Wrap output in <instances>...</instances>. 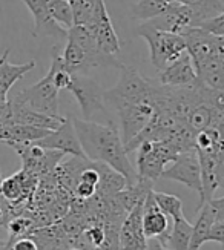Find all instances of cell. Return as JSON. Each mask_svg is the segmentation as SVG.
Listing matches in <instances>:
<instances>
[{
    "label": "cell",
    "instance_id": "cell-36",
    "mask_svg": "<svg viewBox=\"0 0 224 250\" xmlns=\"http://www.w3.org/2000/svg\"><path fill=\"white\" fill-rule=\"evenodd\" d=\"M2 180H3V178H2V173H0V183H2ZM3 200H5V198L2 197V193H0V201H3Z\"/></svg>",
    "mask_w": 224,
    "mask_h": 250
},
{
    "label": "cell",
    "instance_id": "cell-16",
    "mask_svg": "<svg viewBox=\"0 0 224 250\" xmlns=\"http://www.w3.org/2000/svg\"><path fill=\"white\" fill-rule=\"evenodd\" d=\"M34 17V37H56L66 40L68 31L56 23L48 11V0H22Z\"/></svg>",
    "mask_w": 224,
    "mask_h": 250
},
{
    "label": "cell",
    "instance_id": "cell-33",
    "mask_svg": "<svg viewBox=\"0 0 224 250\" xmlns=\"http://www.w3.org/2000/svg\"><path fill=\"white\" fill-rule=\"evenodd\" d=\"M11 250H40V246L34 236L26 235L17 238V241L11 243Z\"/></svg>",
    "mask_w": 224,
    "mask_h": 250
},
{
    "label": "cell",
    "instance_id": "cell-24",
    "mask_svg": "<svg viewBox=\"0 0 224 250\" xmlns=\"http://www.w3.org/2000/svg\"><path fill=\"white\" fill-rule=\"evenodd\" d=\"M61 63L69 74H86L89 71L88 59L84 51L74 43L72 40H66V46L61 52Z\"/></svg>",
    "mask_w": 224,
    "mask_h": 250
},
{
    "label": "cell",
    "instance_id": "cell-12",
    "mask_svg": "<svg viewBox=\"0 0 224 250\" xmlns=\"http://www.w3.org/2000/svg\"><path fill=\"white\" fill-rule=\"evenodd\" d=\"M143 201L127 212L119 230V250H147V240L142 227Z\"/></svg>",
    "mask_w": 224,
    "mask_h": 250
},
{
    "label": "cell",
    "instance_id": "cell-1",
    "mask_svg": "<svg viewBox=\"0 0 224 250\" xmlns=\"http://www.w3.org/2000/svg\"><path fill=\"white\" fill-rule=\"evenodd\" d=\"M71 120L84 157L91 161L104 163L122 173L126 180V186H132L137 183V172L127 158L120 130L112 122L100 125L91 120H79V118H71Z\"/></svg>",
    "mask_w": 224,
    "mask_h": 250
},
{
    "label": "cell",
    "instance_id": "cell-14",
    "mask_svg": "<svg viewBox=\"0 0 224 250\" xmlns=\"http://www.w3.org/2000/svg\"><path fill=\"white\" fill-rule=\"evenodd\" d=\"M144 23L158 31L181 34L186 28L194 26V17H192V11L187 6L181 5L177 0H174V2H170L167 5L166 11L162 16L147 20Z\"/></svg>",
    "mask_w": 224,
    "mask_h": 250
},
{
    "label": "cell",
    "instance_id": "cell-18",
    "mask_svg": "<svg viewBox=\"0 0 224 250\" xmlns=\"http://www.w3.org/2000/svg\"><path fill=\"white\" fill-rule=\"evenodd\" d=\"M9 109H11V123L13 125H26L41 127L48 130H56L65 120V117H49L45 114H40L37 111L29 109L28 106L16 103L14 100H8Z\"/></svg>",
    "mask_w": 224,
    "mask_h": 250
},
{
    "label": "cell",
    "instance_id": "cell-23",
    "mask_svg": "<svg viewBox=\"0 0 224 250\" xmlns=\"http://www.w3.org/2000/svg\"><path fill=\"white\" fill-rule=\"evenodd\" d=\"M195 213H197V221H195V224H192L189 250H200V247L203 244L207 243L209 229H210L212 223L215 221V216H213L207 203L203 204Z\"/></svg>",
    "mask_w": 224,
    "mask_h": 250
},
{
    "label": "cell",
    "instance_id": "cell-37",
    "mask_svg": "<svg viewBox=\"0 0 224 250\" xmlns=\"http://www.w3.org/2000/svg\"><path fill=\"white\" fill-rule=\"evenodd\" d=\"M5 246H6V243H3L2 240H0V249H3Z\"/></svg>",
    "mask_w": 224,
    "mask_h": 250
},
{
    "label": "cell",
    "instance_id": "cell-8",
    "mask_svg": "<svg viewBox=\"0 0 224 250\" xmlns=\"http://www.w3.org/2000/svg\"><path fill=\"white\" fill-rule=\"evenodd\" d=\"M68 91L76 97L83 114V120H89L95 112H104V91L92 79L83 74H72Z\"/></svg>",
    "mask_w": 224,
    "mask_h": 250
},
{
    "label": "cell",
    "instance_id": "cell-39",
    "mask_svg": "<svg viewBox=\"0 0 224 250\" xmlns=\"http://www.w3.org/2000/svg\"><path fill=\"white\" fill-rule=\"evenodd\" d=\"M163 249H164V250H172V249H167V247H163Z\"/></svg>",
    "mask_w": 224,
    "mask_h": 250
},
{
    "label": "cell",
    "instance_id": "cell-40",
    "mask_svg": "<svg viewBox=\"0 0 224 250\" xmlns=\"http://www.w3.org/2000/svg\"><path fill=\"white\" fill-rule=\"evenodd\" d=\"M71 250H80V249H71Z\"/></svg>",
    "mask_w": 224,
    "mask_h": 250
},
{
    "label": "cell",
    "instance_id": "cell-19",
    "mask_svg": "<svg viewBox=\"0 0 224 250\" xmlns=\"http://www.w3.org/2000/svg\"><path fill=\"white\" fill-rule=\"evenodd\" d=\"M9 57V49L3 52V56L0 57V104L5 103L8 99L6 95L9 89L23 77V75L36 68V62L29 60L23 64H13L8 60Z\"/></svg>",
    "mask_w": 224,
    "mask_h": 250
},
{
    "label": "cell",
    "instance_id": "cell-21",
    "mask_svg": "<svg viewBox=\"0 0 224 250\" xmlns=\"http://www.w3.org/2000/svg\"><path fill=\"white\" fill-rule=\"evenodd\" d=\"M197 79L213 91H224V57H213L195 68Z\"/></svg>",
    "mask_w": 224,
    "mask_h": 250
},
{
    "label": "cell",
    "instance_id": "cell-6",
    "mask_svg": "<svg viewBox=\"0 0 224 250\" xmlns=\"http://www.w3.org/2000/svg\"><path fill=\"white\" fill-rule=\"evenodd\" d=\"M180 36L184 39L186 52L194 68L213 57H224V37H215L198 26H189Z\"/></svg>",
    "mask_w": 224,
    "mask_h": 250
},
{
    "label": "cell",
    "instance_id": "cell-41",
    "mask_svg": "<svg viewBox=\"0 0 224 250\" xmlns=\"http://www.w3.org/2000/svg\"><path fill=\"white\" fill-rule=\"evenodd\" d=\"M68 2H71V0H68Z\"/></svg>",
    "mask_w": 224,
    "mask_h": 250
},
{
    "label": "cell",
    "instance_id": "cell-26",
    "mask_svg": "<svg viewBox=\"0 0 224 250\" xmlns=\"http://www.w3.org/2000/svg\"><path fill=\"white\" fill-rule=\"evenodd\" d=\"M190 235H192V224L184 216L183 218H178L174 221L172 229L167 233L164 247L172 249V250H189Z\"/></svg>",
    "mask_w": 224,
    "mask_h": 250
},
{
    "label": "cell",
    "instance_id": "cell-20",
    "mask_svg": "<svg viewBox=\"0 0 224 250\" xmlns=\"http://www.w3.org/2000/svg\"><path fill=\"white\" fill-rule=\"evenodd\" d=\"M51 130L26 126V125H5L0 126V141L3 143H34L46 137Z\"/></svg>",
    "mask_w": 224,
    "mask_h": 250
},
{
    "label": "cell",
    "instance_id": "cell-13",
    "mask_svg": "<svg viewBox=\"0 0 224 250\" xmlns=\"http://www.w3.org/2000/svg\"><path fill=\"white\" fill-rule=\"evenodd\" d=\"M154 189L149 190L143 201V215H142V227L146 240L157 238L163 247L166 246V238L170 230L167 216L160 210L154 200Z\"/></svg>",
    "mask_w": 224,
    "mask_h": 250
},
{
    "label": "cell",
    "instance_id": "cell-27",
    "mask_svg": "<svg viewBox=\"0 0 224 250\" xmlns=\"http://www.w3.org/2000/svg\"><path fill=\"white\" fill-rule=\"evenodd\" d=\"M169 3L164 2V0H138V2L132 6V17L147 21L151 19L162 16Z\"/></svg>",
    "mask_w": 224,
    "mask_h": 250
},
{
    "label": "cell",
    "instance_id": "cell-7",
    "mask_svg": "<svg viewBox=\"0 0 224 250\" xmlns=\"http://www.w3.org/2000/svg\"><path fill=\"white\" fill-rule=\"evenodd\" d=\"M84 28L95 39L100 51H103L104 54H109V56H115L117 52H120V40L114 29L112 20L104 5V0H95L94 2L92 16L88 23L84 25Z\"/></svg>",
    "mask_w": 224,
    "mask_h": 250
},
{
    "label": "cell",
    "instance_id": "cell-3",
    "mask_svg": "<svg viewBox=\"0 0 224 250\" xmlns=\"http://www.w3.org/2000/svg\"><path fill=\"white\" fill-rule=\"evenodd\" d=\"M155 83L146 80L138 74L132 66H120V79L112 89L104 91V102L111 103L112 106L119 103H142L147 102L152 104Z\"/></svg>",
    "mask_w": 224,
    "mask_h": 250
},
{
    "label": "cell",
    "instance_id": "cell-15",
    "mask_svg": "<svg viewBox=\"0 0 224 250\" xmlns=\"http://www.w3.org/2000/svg\"><path fill=\"white\" fill-rule=\"evenodd\" d=\"M198 82L197 72L187 52L178 57L175 62L169 63L166 68L158 71L157 83L163 86H174V88H186L194 86Z\"/></svg>",
    "mask_w": 224,
    "mask_h": 250
},
{
    "label": "cell",
    "instance_id": "cell-31",
    "mask_svg": "<svg viewBox=\"0 0 224 250\" xmlns=\"http://www.w3.org/2000/svg\"><path fill=\"white\" fill-rule=\"evenodd\" d=\"M197 26L215 37H224V13L215 17H210L207 20H203Z\"/></svg>",
    "mask_w": 224,
    "mask_h": 250
},
{
    "label": "cell",
    "instance_id": "cell-9",
    "mask_svg": "<svg viewBox=\"0 0 224 250\" xmlns=\"http://www.w3.org/2000/svg\"><path fill=\"white\" fill-rule=\"evenodd\" d=\"M117 109L122 126V141L127 145L129 141L142 132V129L147 125L154 114V106L147 102L142 103H119L114 106Z\"/></svg>",
    "mask_w": 224,
    "mask_h": 250
},
{
    "label": "cell",
    "instance_id": "cell-38",
    "mask_svg": "<svg viewBox=\"0 0 224 250\" xmlns=\"http://www.w3.org/2000/svg\"><path fill=\"white\" fill-rule=\"evenodd\" d=\"M164 2H167V3H169V2H174V0H164Z\"/></svg>",
    "mask_w": 224,
    "mask_h": 250
},
{
    "label": "cell",
    "instance_id": "cell-17",
    "mask_svg": "<svg viewBox=\"0 0 224 250\" xmlns=\"http://www.w3.org/2000/svg\"><path fill=\"white\" fill-rule=\"evenodd\" d=\"M39 177L25 169L14 173V175L2 180L0 183V193L2 197L16 208L17 204H22L28 200V195L36 189Z\"/></svg>",
    "mask_w": 224,
    "mask_h": 250
},
{
    "label": "cell",
    "instance_id": "cell-2",
    "mask_svg": "<svg viewBox=\"0 0 224 250\" xmlns=\"http://www.w3.org/2000/svg\"><path fill=\"white\" fill-rule=\"evenodd\" d=\"M137 150V177L155 183L162 177L166 165L172 163L181 152L170 143L164 141H143Z\"/></svg>",
    "mask_w": 224,
    "mask_h": 250
},
{
    "label": "cell",
    "instance_id": "cell-29",
    "mask_svg": "<svg viewBox=\"0 0 224 250\" xmlns=\"http://www.w3.org/2000/svg\"><path fill=\"white\" fill-rule=\"evenodd\" d=\"M48 11L52 20L61 28L69 29L71 26H74L72 8L68 0H48Z\"/></svg>",
    "mask_w": 224,
    "mask_h": 250
},
{
    "label": "cell",
    "instance_id": "cell-5",
    "mask_svg": "<svg viewBox=\"0 0 224 250\" xmlns=\"http://www.w3.org/2000/svg\"><path fill=\"white\" fill-rule=\"evenodd\" d=\"M59 89L52 83V72L48 71L40 82L19 92L14 99L16 103L25 104L29 109L49 117H60L59 114Z\"/></svg>",
    "mask_w": 224,
    "mask_h": 250
},
{
    "label": "cell",
    "instance_id": "cell-28",
    "mask_svg": "<svg viewBox=\"0 0 224 250\" xmlns=\"http://www.w3.org/2000/svg\"><path fill=\"white\" fill-rule=\"evenodd\" d=\"M154 200L157 206L160 208L166 216H170L174 221L178 218H183V201H181L177 195L172 193H164V192H152Z\"/></svg>",
    "mask_w": 224,
    "mask_h": 250
},
{
    "label": "cell",
    "instance_id": "cell-11",
    "mask_svg": "<svg viewBox=\"0 0 224 250\" xmlns=\"http://www.w3.org/2000/svg\"><path fill=\"white\" fill-rule=\"evenodd\" d=\"M34 143L43 149L59 150L61 154H69L72 157H84L83 150L80 147V143H79L77 134H76V130H74L72 120L66 117L56 130H51L46 137L34 141Z\"/></svg>",
    "mask_w": 224,
    "mask_h": 250
},
{
    "label": "cell",
    "instance_id": "cell-25",
    "mask_svg": "<svg viewBox=\"0 0 224 250\" xmlns=\"http://www.w3.org/2000/svg\"><path fill=\"white\" fill-rule=\"evenodd\" d=\"M177 2L187 6L192 11L194 26H197L203 20L224 13V5L221 0H177Z\"/></svg>",
    "mask_w": 224,
    "mask_h": 250
},
{
    "label": "cell",
    "instance_id": "cell-22",
    "mask_svg": "<svg viewBox=\"0 0 224 250\" xmlns=\"http://www.w3.org/2000/svg\"><path fill=\"white\" fill-rule=\"evenodd\" d=\"M94 166L99 170L100 175L97 190H95L97 195H100V197H112V195L119 193L126 188V180L122 173L114 170L108 165H104V163L94 161Z\"/></svg>",
    "mask_w": 224,
    "mask_h": 250
},
{
    "label": "cell",
    "instance_id": "cell-35",
    "mask_svg": "<svg viewBox=\"0 0 224 250\" xmlns=\"http://www.w3.org/2000/svg\"><path fill=\"white\" fill-rule=\"evenodd\" d=\"M147 250H164L157 238H149L147 240Z\"/></svg>",
    "mask_w": 224,
    "mask_h": 250
},
{
    "label": "cell",
    "instance_id": "cell-10",
    "mask_svg": "<svg viewBox=\"0 0 224 250\" xmlns=\"http://www.w3.org/2000/svg\"><path fill=\"white\" fill-rule=\"evenodd\" d=\"M164 180L178 181L187 186L190 190L201 193V177H200V163L197 152L187 150L180 154L167 169L162 172V177Z\"/></svg>",
    "mask_w": 224,
    "mask_h": 250
},
{
    "label": "cell",
    "instance_id": "cell-32",
    "mask_svg": "<svg viewBox=\"0 0 224 250\" xmlns=\"http://www.w3.org/2000/svg\"><path fill=\"white\" fill-rule=\"evenodd\" d=\"M207 241L224 244V218L223 220H215L212 223L209 233H207Z\"/></svg>",
    "mask_w": 224,
    "mask_h": 250
},
{
    "label": "cell",
    "instance_id": "cell-30",
    "mask_svg": "<svg viewBox=\"0 0 224 250\" xmlns=\"http://www.w3.org/2000/svg\"><path fill=\"white\" fill-rule=\"evenodd\" d=\"M8 230H9V236L11 240H17L20 236H26L33 232L34 229V221L28 218V216H13L9 223L6 224Z\"/></svg>",
    "mask_w": 224,
    "mask_h": 250
},
{
    "label": "cell",
    "instance_id": "cell-34",
    "mask_svg": "<svg viewBox=\"0 0 224 250\" xmlns=\"http://www.w3.org/2000/svg\"><path fill=\"white\" fill-rule=\"evenodd\" d=\"M14 216V208L9 204L6 200L0 201V227H6V224L9 223Z\"/></svg>",
    "mask_w": 224,
    "mask_h": 250
},
{
    "label": "cell",
    "instance_id": "cell-4",
    "mask_svg": "<svg viewBox=\"0 0 224 250\" xmlns=\"http://www.w3.org/2000/svg\"><path fill=\"white\" fill-rule=\"evenodd\" d=\"M137 32L147 42L151 63L157 71H162L169 63L175 62L186 52L184 39L180 34L158 31L146 23H142L138 26Z\"/></svg>",
    "mask_w": 224,
    "mask_h": 250
}]
</instances>
